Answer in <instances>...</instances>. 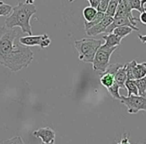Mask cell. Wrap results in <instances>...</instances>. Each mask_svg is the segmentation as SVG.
<instances>
[{
	"instance_id": "obj_1",
	"label": "cell",
	"mask_w": 146,
	"mask_h": 144,
	"mask_svg": "<svg viewBox=\"0 0 146 144\" xmlns=\"http://www.w3.org/2000/svg\"><path fill=\"white\" fill-rule=\"evenodd\" d=\"M16 29L0 26V64L12 72L26 68L34 58V53L27 46L21 45Z\"/></svg>"
},
{
	"instance_id": "obj_2",
	"label": "cell",
	"mask_w": 146,
	"mask_h": 144,
	"mask_svg": "<svg viewBox=\"0 0 146 144\" xmlns=\"http://www.w3.org/2000/svg\"><path fill=\"white\" fill-rule=\"evenodd\" d=\"M35 13H36V8L33 4L19 2L16 6L13 7L11 13L5 19V26L9 29L19 27L23 33L32 35L30 19Z\"/></svg>"
},
{
	"instance_id": "obj_3",
	"label": "cell",
	"mask_w": 146,
	"mask_h": 144,
	"mask_svg": "<svg viewBox=\"0 0 146 144\" xmlns=\"http://www.w3.org/2000/svg\"><path fill=\"white\" fill-rule=\"evenodd\" d=\"M103 44V41L99 39L83 38L74 41V45L79 54V60L86 63L93 62L94 56L98 48Z\"/></svg>"
},
{
	"instance_id": "obj_4",
	"label": "cell",
	"mask_w": 146,
	"mask_h": 144,
	"mask_svg": "<svg viewBox=\"0 0 146 144\" xmlns=\"http://www.w3.org/2000/svg\"><path fill=\"white\" fill-rule=\"evenodd\" d=\"M117 49V47H106L103 44L98 48L95 56H94L93 62H92V67L93 70L96 72L104 73L109 66L110 57L112 53Z\"/></svg>"
},
{
	"instance_id": "obj_5",
	"label": "cell",
	"mask_w": 146,
	"mask_h": 144,
	"mask_svg": "<svg viewBox=\"0 0 146 144\" xmlns=\"http://www.w3.org/2000/svg\"><path fill=\"white\" fill-rule=\"evenodd\" d=\"M120 101L127 107L129 114H136L139 111L146 112V96L131 95L126 97L121 96Z\"/></svg>"
},
{
	"instance_id": "obj_6",
	"label": "cell",
	"mask_w": 146,
	"mask_h": 144,
	"mask_svg": "<svg viewBox=\"0 0 146 144\" xmlns=\"http://www.w3.org/2000/svg\"><path fill=\"white\" fill-rule=\"evenodd\" d=\"M19 43L24 46H39L41 49L46 48L50 45L51 39L47 34L42 35H27L19 38Z\"/></svg>"
},
{
	"instance_id": "obj_7",
	"label": "cell",
	"mask_w": 146,
	"mask_h": 144,
	"mask_svg": "<svg viewBox=\"0 0 146 144\" xmlns=\"http://www.w3.org/2000/svg\"><path fill=\"white\" fill-rule=\"evenodd\" d=\"M119 26H127V27L132 28L134 31H139V28L136 26V23L131 21L128 17H114L112 23L106 28L105 33H107V34L112 33V31H113L116 27H119Z\"/></svg>"
},
{
	"instance_id": "obj_8",
	"label": "cell",
	"mask_w": 146,
	"mask_h": 144,
	"mask_svg": "<svg viewBox=\"0 0 146 144\" xmlns=\"http://www.w3.org/2000/svg\"><path fill=\"white\" fill-rule=\"evenodd\" d=\"M112 21H113V17H110V16L105 15L104 18L102 19L101 22H99L98 24L94 25V26L90 27L89 29L85 30L86 34H87L88 36L91 37V36H96V35L100 34V33H102V32H105L106 28L111 24Z\"/></svg>"
},
{
	"instance_id": "obj_9",
	"label": "cell",
	"mask_w": 146,
	"mask_h": 144,
	"mask_svg": "<svg viewBox=\"0 0 146 144\" xmlns=\"http://www.w3.org/2000/svg\"><path fill=\"white\" fill-rule=\"evenodd\" d=\"M35 137L39 138L43 143H54L55 140V131L50 127H41L33 132Z\"/></svg>"
},
{
	"instance_id": "obj_10",
	"label": "cell",
	"mask_w": 146,
	"mask_h": 144,
	"mask_svg": "<svg viewBox=\"0 0 146 144\" xmlns=\"http://www.w3.org/2000/svg\"><path fill=\"white\" fill-rule=\"evenodd\" d=\"M114 17H128V18L131 21H133V22L138 20V18H135V17L133 16V14H132V10L130 9L129 5H128L127 0H122V1H120Z\"/></svg>"
},
{
	"instance_id": "obj_11",
	"label": "cell",
	"mask_w": 146,
	"mask_h": 144,
	"mask_svg": "<svg viewBox=\"0 0 146 144\" xmlns=\"http://www.w3.org/2000/svg\"><path fill=\"white\" fill-rule=\"evenodd\" d=\"M127 80V72H126L125 64H123L114 74V81L119 85L120 88L125 87V82Z\"/></svg>"
},
{
	"instance_id": "obj_12",
	"label": "cell",
	"mask_w": 146,
	"mask_h": 144,
	"mask_svg": "<svg viewBox=\"0 0 146 144\" xmlns=\"http://www.w3.org/2000/svg\"><path fill=\"white\" fill-rule=\"evenodd\" d=\"M132 75H133V80L145 77L146 76V62L136 63V65L133 67V70H132Z\"/></svg>"
},
{
	"instance_id": "obj_13",
	"label": "cell",
	"mask_w": 146,
	"mask_h": 144,
	"mask_svg": "<svg viewBox=\"0 0 146 144\" xmlns=\"http://www.w3.org/2000/svg\"><path fill=\"white\" fill-rule=\"evenodd\" d=\"M102 39L105 41V43H104L103 45L106 47H117L120 45L121 40H122L121 38L116 36L113 33H109V34H107V35H104V36L102 37Z\"/></svg>"
},
{
	"instance_id": "obj_14",
	"label": "cell",
	"mask_w": 146,
	"mask_h": 144,
	"mask_svg": "<svg viewBox=\"0 0 146 144\" xmlns=\"http://www.w3.org/2000/svg\"><path fill=\"white\" fill-rule=\"evenodd\" d=\"M114 75L111 73H108V72H104V73H102V76L100 77V83H101L102 86H104V87L107 89V88H109L110 86L112 85V84L114 83Z\"/></svg>"
},
{
	"instance_id": "obj_15",
	"label": "cell",
	"mask_w": 146,
	"mask_h": 144,
	"mask_svg": "<svg viewBox=\"0 0 146 144\" xmlns=\"http://www.w3.org/2000/svg\"><path fill=\"white\" fill-rule=\"evenodd\" d=\"M133 29L130 28V27H127V26H119V27H116L115 29H114L113 31H112V33L113 34H115L116 36H118L119 38L123 39L124 37H126L127 35H129L130 33L133 32Z\"/></svg>"
},
{
	"instance_id": "obj_16",
	"label": "cell",
	"mask_w": 146,
	"mask_h": 144,
	"mask_svg": "<svg viewBox=\"0 0 146 144\" xmlns=\"http://www.w3.org/2000/svg\"><path fill=\"white\" fill-rule=\"evenodd\" d=\"M97 14V10L95 8L91 6L85 7L82 11V15H83V18L85 19V22H90L94 19V17Z\"/></svg>"
},
{
	"instance_id": "obj_17",
	"label": "cell",
	"mask_w": 146,
	"mask_h": 144,
	"mask_svg": "<svg viewBox=\"0 0 146 144\" xmlns=\"http://www.w3.org/2000/svg\"><path fill=\"white\" fill-rule=\"evenodd\" d=\"M118 4H119V1H118V0H110L109 4H108V6H107V9H106V11H105V15L110 16V17L115 16Z\"/></svg>"
},
{
	"instance_id": "obj_18",
	"label": "cell",
	"mask_w": 146,
	"mask_h": 144,
	"mask_svg": "<svg viewBox=\"0 0 146 144\" xmlns=\"http://www.w3.org/2000/svg\"><path fill=\"white\" fill-rule=\"evenodd\" d=\"M138 89V94L140 96H146V76L140 79L134 80Z\"/></svg>"
},
{
	"instance_id": "obj_19",
	"label": "cell",
	"mask_w": 146,
	"mask_h": 144,
	"mask_svg": "<svg viewBox=\"0 0 146 144\" xmlns=\"http://www.w3.org/2000/svg\"><path fill=\"white\" fill-rule=\"evenodd\" d=\"M125 88L127 89V96H131V95H139L138 94V89L137 86H136L134 80H126L125 82Z\"/></svg>"
},
{
	"instance_id": "obj_20",
	"label": "cell",
	"mask_w": 146,
	"mask_h": 144,
	"mask_svg": "<svg viewBox=\"0 0 146 144\" xmlns=\"http://www.w3.org/2000/svg\"><path fill=\"white\" fill-rule=\"evenodd\" d=\"M104 16H105V13L97 11V14H96V16L94 17L93 20L90 21V22H85V23H84V28H85V30H87V29H89L90 27L94 26V25H96V24H98L99 22H101L102 19L104 18Z\"/></svg>"
},
{
	"instance_id": "obj_21",
	"label": "cell",
	"mask_w": 146,
	"mask_h": 144,
	"mask_svg": "<svg viewBox=\"0 0 146 144\" xmlns=\"http://www.w3.org/2000/svg\"><path fill=\"white\" fill-rule=\"evenodd\" d=\"M119 89H120L119 85H118L116 82H114V83L112 84V85L110 86L109 88H107L108 92L111 94L112 97L115 98V99H118V100L121 99V95L119 94Z\"/></svg>"
},
{
	"instance_id": "obj_22",
	"label": "cell",
	"mask_w": 146,
	"mask_h": 144,
	"mask_svg": "<svg viewBox=\"0 0 146 144\" xmlns=\"http://www.w3.org/2000/svg\"><path fill=\"white\" fill-rule=\"evenodd\" d=\"M127 2L131 10H137L139 12H142V11H144L146 9L142 7L141 0H127Z\"/></svg>"
},
{
	"instance_id": "obj_23",
	"label": "cell",
	"mask_w": 146,
	"mask_h": 144,
	"mask_svg": "<svg viewBox=\"0 0 146 144\" xmlns=\"http://www.w3.org/2000/svg\"><path fill=\"white\" fill-rule=\"evenodd\" d=\"M13 7L7 3L0 1V16H8L12 11Z\"/></svg>"
},
{
	"instance_id": "obj_24",
	"label": "cell",
	"mask_w": 146,
	"mask_h": 144,
	"mask_svg": "<svg viewBox=\"0 0 146 144\" xmlns=\"http://www.w3.org/2000/svg\"><path fill=\"white\" fill-rule=\"evenodd\" d=\"M1 144H25V143L20 136H14V137L10 138V139H7V140L2 141Z\"/></svg>"
},
{
	"instance_id": "obj_25",
	"label": "cell",
	"mask_w": 146,
	"mask_h": 144,
	"mask_svg": "<svg viewBox=\"0 0 146 144\" xmlns=\"http://www.w3.org/2000/svg\"><path fill=\"white\" fill-rule=\"evenodd\" d=\"M109 2H110V0H100V3H99V5H98V7H97V9H96V10L99 11V12L105 13V11H106V9H107V6H108V4H109Z\"/></svg>"
},
{
	"instance_id": "obj_26",
	"label": "cell",
	"mask_w": 146,
	"mask_h": 144,
	"mask_svg": "<svg viewBox=\"0 0 146 144\" xmlns=\"http://www.w3.org/2000/svg\"><path fill=\"white\" fill-rule=\"evenodd\" d=\"M138 20L143 25H146V9L144 11H142V12H140V16L138 18Z\"/></svg>"
},
{
	"instance_id": "obj_27",
	"label": "cell",
	"mask_w": 146,
	"mask_h": 144,
	"mask_svg": "<svg viewBox=\"0 0 146 144\" xmlns=\"http://www.w3.org/2000/svg\"><path fill=\"white\" fill-rule=\"evenodd\" d=\"M87 1L89 2L90 6L95 9H97L98 5H99V3H100V0H87Z\"/></svg>"
},
{
	"instance_id": "obj_28",
	"label": "cell",
	"mask_w": 146,
	"mask_h": 144,
	"mask_svg": "<svg viewBox=\"0 0 146 144\" xmlns=\"http://www.w3.org/2000/svg\"><path fill=\"white\" fill-rule=\"evenodd\" d=\"M117 144H131V143L129 142V138H128V136L126 135V134H124L123 137L121 138V140H120Z\"/></svg>"
},
{
	"instance_id": "obj_29",
	"label": "cell",
	"mask_w": 146,
	"mask_h": 144,
	"mask_svg": "<svg viewBox=\"0 0 146 144\" xmlns=\"http://www.w3.org/2000/svg\"><path fill=\"white\" fill-rule=\"evenodd\" d=\"M137 37L139 38V40L141 41L142 43H146V35H137Z\"/></svg>"
},
{
	"instance_id": "obj_30",
	"label": "cell",
	"mask_w": 146,
	"mask_h": 144,
	"mask_svg": "<svg viewBox=\"0 0 146 144\" xmlns=\"http://www.w3.org/2000/svg\"><path fill=\"white\" fill-rule=\"evenodd\" d=\"M25 3H27V4H33V3H34V0H26Z\"/></svg>"
},
{
	"instance_id": "obj_31",
	"label": "cell",
	"mask_w": 146,
	"mask_h": 144,
	"mask_svg": "<svg viewBox=\"0 0 146 144\" xmlns=\"http://www.w3.org/2000/svg\"><path fill=\"white\" fill-rule=\"evenodd\" d=\"M145 3H146V0H141V5L143 8H145V7H144V4H145Z\"/></svg>"
},
{
	"instance_id": "obj_32",
	"label": "cell",
	"mask_w": 146,
	"mask_h": 144,
	"mask_svg": "<svg viewBox=\"0 0 146 144\" xmlns=\"http://www.w3.org/2000/svg\"><path fill=\"white\" fill-rule=\"evenodd\" d=\"M41 144H54V143H43V142H42Z\"/></svg>"
},
{
	"instance_id": "obj_33",
	"label": "cell",
	"mask_w": 146,
	"mask_h": 144,
	"mask_svg": "<svg viewBox=\"0 0 146 144\" xmlns=\"http://www.w3.org/2000/svg\"><path fill=\"white\" fill-rule=\"evenodd\" d=\"M73 1H74V0H69V2H70V3H71V2H73Z\"/></svg>"
},
{
	"instance_id": "obj_34",
	"label": "cell",
	"mask_w": 146,
	"mask_h": 144,
	"mask_svg": "<svg viewBox=\"0 0 146 144\" xmlns=\"http://www.w3.org/2000/svg\"><path fill=\"white\" fill-rule=\"evenodd\" d=\"M118 1H119V2H120V1H122V0H118Z\"/></svg>"
}]
</instances>
